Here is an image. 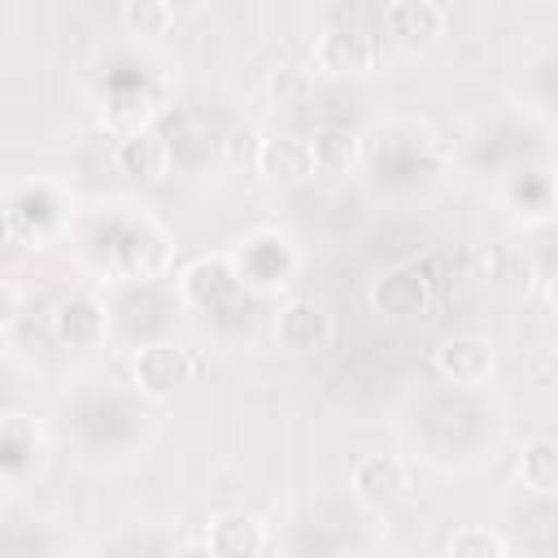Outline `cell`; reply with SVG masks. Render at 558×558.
<instances>
[{
    "label": "cell",
    "mask_w": 558,
    "mask_h": 558,
    "mask_svg": "<svg viewBox=\"0 0 558 558\" xmlns=\"http://www.w3.org/2000/svg\"><path fill=\"white\" fill-rule=\"evenodd\" d=\"M314 61H318L323 70H331V74H362V70H371V65L379 61V39H375L366 26H344V22H336V26L318 31V39H314Z\"/></svg>",
    "instance_id": "6da1fadb"
},
{
    "label": "cell",
    "mask_w": 558,
    "mask_h": 558,
    "mask_svg": "<svg viewBox=\"0 0 558 558\" xmlns=\"http://www.w3.org/2000/svg\"><path fill=\"white\" fill-rule=\"evenodd\" d=\"M379 26H388V35L405 48H427L445 35V9L432 0H392L379 9Z\"/></svg>",
    "instance_id": "7a4b0ae2"
},
{
    "label": "cell",
    "mask_w": 558,
    "mask_h": 558,
    "mask_svg": "<svg viewBox=\"0 0 558 558\" xmlns=\"http://www.w3.org/2000/svg\"><path fill=\"white\" fill-rule=\"evenodd\" d=\"M331 314L318 305V301H310V296H296V301H288L283 310H279V318H275V336H279V344H288V349H296V353H314V349H327L331 344Z\"/></svg>",
    "instance_id": "3957f363"
},
{
    "label": "cell",
    "mask_w": 558,
    "mask_h": 558,
    "mask_svg": "<svg viewBox=\"0 0 558 558\" xmlns=\"http://www.w3.org/2000/svg\"><path fill=\"white\" fill-rule=\"evenodd\" d=\"M436 371L458 388H480L493 375V344L480 336H449L436 349Z\"/></svg>",
    "instance_id": "277c9868"
},
{
    "label": "cell",
    "mask_w": 558,
    "mask_h": 558,
    "mask_svg": "<svg viewBox=\"0 0 558 558\" xmlns=\"http://www.w3.org/2000/svg\"><path fill=\"white\" fill-rule=\"evenodd\" d=\"M170 161H174V153L157 126H131L126 140L118 144V166L135 179H161L170 170Z\"/></svg>",
    "instance_id": "5b68a950"
},
{
    "label": "cell",
    "mask_w": 558,
    "mask_h": 558,
    "mask_svg": "<svg viewBox=\"0 0 558 558\" xmlns=\"http://www.w3.org/2000/svg\"><path fill=\"white\" fill-rule=\"evenodd\" d=\"M187 353L179 344H148L140 349L135 357V384L148 392V397H170L183 379H187Z\"/></svg>",
    "instance_id": "8992f818"
},
{
    "label": "cell",
    "mask_w": 558,
    "mask_h": 558,
    "mask_svg": "<svg viewBox=\"0 0 558 558\" xmlns=\"http://www.w3.org/2000/svg\"><path fill=\"white\" fill-rule=\"evenodd\" d=\"M205 545H209L214 558H257L262 545H266V532H262V523L253 514H235L231 510V514H218L209 523Z\"/></svg>",
    "instance_id": "52a82bcc"
},
{
    "label": "cell",
    "mask_w": 558,
    "mask_h": 558,
    "mask_svg": "<svg viewBox=\"0 0 558 558\" xmlns=\"http://www.w3.org/2000/svg\"><path fill=\"white\" fill-rule=\"evenodd\" d=\"M257 166H262L270 179L296 183V179H305V174L314 170L310 140H301V135H292V131H279V135H270V140L257 144Z\"/></svg>",
    "instance_id": "ba28073f"
},
{
    "label": "cell",
    "mask_w": 558,
    "mask_h": 558,
    "mask_svg": "<svg viewBox=\"0 0 558 558\" xmlns=\"http://www.w3.org/2000/svg\"><path fill=\"white\" fill-rule=\"evenodd\" d=\"M405 488V466L392 453H366L353 466V493L362 501H392Z\"/></svg>",
    "instance_id": "9c48e42d"
},
{
    "label": "cell",
    "mask_w": 558,
    "mask_h": 558,
    "mask_svg": "<svg viewBox=\"0 0 558 558\" xmlns=\"http://www.w3.org/2000/svg\"><path fill=\"white\" fill-rule=\"evenodd\" d=\"M52 327H57V336H61L65 344H96L100 331H105V314H100V305H96L92 296L70 292V296L57 305Z\"/></svg>",
    "instance_id": "30bf717a"
},
{
    "label": "cell",
    "mask_w": 558,
    "mask_h": 558,
    "mask_svg": "<svg viewBox=\"0 0 558 558\" xmlns=\"http://www.w3.org/2000/svg\"><path fill=\"white\" fill-rule=\"evenodd\" d=\"M183 292L196 301V305H222L231 292H235V270H231V262L227 257H201V262H192L187 266V275H183Z\"/></svg>",
    "instance_id": "8fae6325"
},
{
    "label": "cell",
    "mask_w": 558,
    "mask_h": 558,
    "mask_svg": "<svg viewBox=\"0 0 558 558\" xmlns=\"http://www.w3.org/2000/svg\"><path fill=\"white\" fill-rule=\"evenodd\" d=\"M310 157H314V170H349V161L357 157V140L349 126H323L314 140H310Z\"/></svg>",
    "instance_id": "7c38bea8"
},
{
    "label": "cell",
    "mask_w": 558,
    "mask_h": 558,
    "mask_svg": "<svg viewBox=\"0 0 558 558\" xmlns=\"http://www.w3.org/2000/svg\"><path fill=\"white\" fill-rule=\"evenodd\" d=\"M519 475H523L527 488H536V493H554V484H558V445H554L549 436H536L532 445H523Z\"/></svg>",
    "instance_id": "4fadbf2b"
},
{
    "label": "cell",
    "mask_w": 558,
    "mask_h": 558,
    "mask_svg": "<svg viewBox=\"0 0 558 558\" xmlns=\"http://www.w3.org/2000/svg\"><path fill=\"white\" fill-rule=\"evenodd\" d=\"M266 92H270V100H275V105H283V109H296V105H305V100H310V92H314V78H310V70H305V65H292V61H283V65H275V70H270V83H266Z\"/></svg>",
    "instance_id": "5bb4252c"
},
{
    "label": "cell",
    "mask_w": 558,
    "mask_h": 558,
    "mask_svg": "<svg viewBox=\"0 0 558 558\" xmlns=\"http://www.w3.org/2000/svg\"><path fill=\"white\" fill-rule=\"evenodd\" d=\"M118 13H122V22H126L131 31H140V35H161V31L174 22V4H166V0H131V4H122Z\"/></svg>",
    "instance_id": "9a60e30c"
},
{
    "label": "cell",
    "mask_w": 558,
    "mask_h": 558,
    "mask_svg": "<svg viewBox=\"0 0 558 558\" xmlns=\"http://www.w3.org/2000/svg\"><path fill=\"white\" fill-rule=\"evenodd\" d=\"M449 558H501V541L488 527H458L445 545Z\"/></svg>",
    "instance_id": "2e32d148"
},
{
    "label": "cell",
    "mask_w": 558,
    "mask_h": 558,
    "mask_svg": "<svg viewBox=\"0 0 558 558\" xmlns=\"http://www.w3.org/2000/svg\"><path fill=\"white\" fill-rule=\"evenodd\" d=\"M475 266H480V279H501L506 266H510V253L501 244H488V248L475 253Z\"/></svg>",
    "instance_id": "e0dca14e"
},
{
    "label": "cell",
    "mask_w": 558,
    "mask_h": 558,
    "mask_svg": "<svg viewBox=\"0 0 558 558\" xmlns=\"http://www.w3.org/2000/svg\"><path fill=\"white\" fill-rule=\"evenodd\" d=\"M22 244V227L13 214H0V253H13Z\"/></svg>",
    "instance_id": "ac0fdd59"
},
{
    "label": "cell",
    "mask_w": 558,
    "mask_h": 558,
    "mask_svg": "<svg viewBox=\"0 0 558 558\" xmlns=\"http://www.w3.org/2000/svg\"><path fill=\"white\" fill-rule=\"evenodd\" d=\"M174 558H214V554H209V545H187V549H179Z\"/></svg>",
    "instance_id": "d6986e66"
},
{
    "label": "cell",
    "mask_w": 558,
    "mask_h": 558,
    "mask_svg": "<svg viewBox=\"0 0 558 558\" xmlns=\"http://www.w3.org/2000/svg\"><path fill=\"white\" fill-rule=\"evenodd\" d=\"M9 310H13V296L0 288V318H9Z\"/></svg>",
    "instance_id": "ffe728a7"
}]
</instances>
